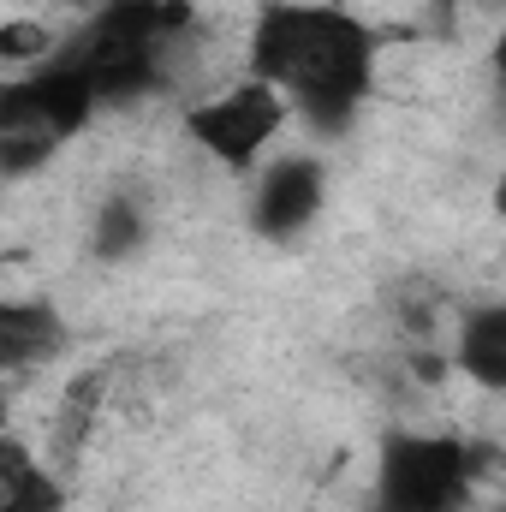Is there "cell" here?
<instances>
[{
    "instance_id": "obj_1",
    "label": "cell",
    "mask_w": 506,
    "mask_h": 512,
    "mask_svg": "<svg viewBox=\"0 0 506 512\" xmlns=\"http://www.w3.org/2000/svg\"><path fill=\"white\" fill-rule=\"evenodd\" d=\"M251 66L262 84L292 90L310 114L346 120L376 72V36L328 6H274L251 36Z\"/></svg>"
},
{
    "instance_id": "obj_2",
    "label": "cell",
    "mask_w": 506,
    "mask_h": 512,
    "mask_svg": "<svg viewBox=\"0 0 506 512\" xmlns=\"http://www.w3.org/2000/svg\"><path fill=\"white\" fill-rule=\"evenodd\" d=\"M90 108H96V96L66 60L36 72V78L0 84V173L42 167V155H54L60 137L84 126Z\"/></svg>"
},
{
    "instance_id": "obj_3",
    "label": "cell",
    "mask_w": 506,
    "mask_h": 512,
    "mask_svg": "<svg viewBox=\"0 0 506 512\" xmlns=\"http://www.w3.org/2000/svg\"><path fill=\"white\" fill-rule=\"evenodd\" d=\"M471 489V447L447 435H393L376 512H453Z\"/></svg>"
},
{
    "instance_id": "obj_4",
    "label": "cell",
    "mask_w": 506,
    "mask_h": 512,
    "mask_svg": "<svg viewBox=\"0 0 506 512\" xmlns=\"http://www.w3.org/2000/svg\"><path fill=\"white\" fill-rule=\"evenodd\" d=\"M280 120H286V108H280L274 84H239V90H227V96H215V102L191 108L185 131H191L215 161L245 167L256 149L280 131Z\"/></svg>"
},
{
    "instance_id": "obj_5",
    "label": "cell",
    "mask_w": 506,
    "mask_h": 512,
    "mask_svg": "<svg viewBox=\"0 0 506 512\" xmlns=\"http://www.w3.org/2000/svg\"><path fill=\"white\" fill-rule=\"evenodd\" d=\"M316 209H322V167L310 155H286V161H274L262 173V185H256V233L286 239Z\"/></svg>"
},
{
    "instance_id": "obj_6",
    "label": "cell",
    "mask_w": 506,
    "mask_h": 512,
    "mask_svg": "<svg viewBox=\"0 0 506 512\" xmlns=\"http://www.w3.org/2000/svg\"><path fill=\"white\" fill-rule=\"evenodd\" d=\"M60 346V316L54 304H0V364H30V358H48Z\"/></svg>"
},
{
    "instance_id": "obj_7",
    "label": "cell",
    "mask_w": 506,
    "mask_h": 512,
    "mask_svg": "<svg viewBox=\"0 0 506 512\" xmlns=\"http://www.w3.org/2000/svg\"><path fill=\"white\" fill-rule=\"evenodd\" d=\"M459 364L489 387V393H501V387H506V310H501V304H489V310H477V316L465 322Z\"/></svg>"
},
{
    "instance_id": "obj_8",
    "label": "cell",
    "mask_w": 506,
    "mask_h": 512,
    "mask_svg": "<svg viewBox=\"0 0 506 512\" xmlns=\"http://www.w3.org/2000/svg\"><path fill=\"white\" fill-rule=\"evenodd\" d=\"M54 507H60V495L30 465V453L12 447V441H0V512H54Z\"/></svg>"
},
{
    "instance_id": "obj_9",
    "label": "cell",
    "mask_w": 506,
    "mask_h": 512,
    "mask_svg": "<svg viewBox=\"0 0 506 512\" xmlns=\"http://www.w3.org/2000/svg\"><path fill=\"white\" fill-rule=\"evenodd\" d=\"M137 239H143V209L126 203V197H114V203L102 209V221H96V251L126 256V251H137Z\"/></svg>"
},
{
    "instance_id": "obj_10",
    "label": "cell",
    "mask_w": 506,
    "mask_h": 512,
    "mask_svg": "<svg viewBox=\"0 0 506 512\" xmlns=\"http://www.w3.org/2000/svg\"><path fill=\"white\" fill-rule=\"evenodd\" d=\"M48 54V30L36 18H6L0 24V60H42Z\"/></svg>"
}]
</instances>
